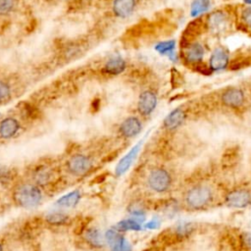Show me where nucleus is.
Wrapping results in <instances>:
<instances>
[{
	"mask_svg": "<svg viewBox=\"0 0 251 251\" xmlns=\"http://www.w3.org/2000/svg\"><path fill=\"white\" fill-rule=\"evenodd\" d=\"M8 176H9V171L7 170V168L0 166V180L7 179Z\"/></svg>",
	"mask_w": 251,
	"mask_h": 251,
	"instance_id": "30",
	"label": "nucleus"
},
{
	"mask_svg": "<svg viewBox=\"0 0 251 251\" xmlns=\"http://www.w3.org/2000/svg\"><path fill=\"white\" fill-rule=\"evenodd\" d=\"M118 227L123 230H140L141 225L136 219H127L118 223Z\"/></svg>",
	"mask_w": 251,
	"mask_h": 251,
	"instance_id": "22",
	"label": "nucleus"
},
{
	"mask_svg": "<svg viewBox=\"0 0 251 251\" xmlns=\"http://www.w3.org/2000/svg\"><path fill=\"white\" fill-rule=\"evenodd\" d=\"M206 24H207L208 27L215 29V30H220V29L224 28V26L226 25V17L223 12L217 11V12H214L209 15Z\"/></svg>",
	"mask_w": 251,
	"mask_h": 251,
	"instance_id": "18",
	"label": "nucleus"
},
{
	"mask_svg": "<svg viewBox=\"0 0 251 251\" xmlns=\"http://www.w3.org/2000/svg\"><path fill=\"white\" fill-rule=\"evenodd\" d=\"M80 197L81 196H80L79 191L74 190V191L69 192L68 194H65L62 197H60L56 201V204L59 206H62V207H67V208L74 207L78 203V201L80 200Z\"/></svg>",
	"mask_w": 251,
	"mask_h": 251,
	"instance_id": "20",
	"label": "nucleus"
},
{
	"mask_svg": "<svg viewBox=\"0 0 251 251\" xmlns=\"http://www.w3.org/2000/svg\"><path fill=\"white\" fill-rule=\"evenodd\" d=\"M105 239L111 251H131L129 242L115 229L107 230Z\"/></svg>",
	"mask_w": 251,
	"mask_h": 251,
	"instance_id": "6",
	"label": "nucleus"
},
{
	"mask_svg": "<svg viewBox=\"0 0 251 251\" xmlns=\"http://www.w3.org/2000/svg\"><path fill=\"white\" fill-rule=\"evenodd\" d=\"M241 19L248 26L251 27V7H248L242 11Z\"/></svg>",
	"mask_w": 251,
	"mask_h": 251,
	"instance_id": "28",
	"label": "nucleus"
},
{
	"mask_svg": "<svg viewBox=\"0 0 251 251\" xmlns=\"http://www.w3.org/2000/svg\"><path fill=\"white\" fill-rule=\"evenodd\" d=\"M13 198L18 205L25 208H31L39 204L42 199V194L37 185L23 183L15 188Z\"/></svg>",
	"mask_w": 251,
	"mask_h": 251,
	"instance_id": "1",
	"label": "nucleus"
},
{
	"mask_svg": "<svg viewBox=\"0 0 251 251\" xmlns=\"http://www.w3.org/2000/svg\"><path fill=\"white\" fill-rule=\"evenodd\" d=\"M69 217L61 212H53L47 215L46 217V221L53 226H61L64 225L68 222Z\"/></svg>",
	"mask_w": 251,
	"mask_h": 251,
	"instance_id": "21",
	"label": "nucleus"
},
{
	"mask_svg": "<svg viewBox=\"0 0 251 251\" xmlns=\"http://www.w3.org/2000/svg\"><path fill=\"white\" fill-rule=\"evenodd\" d=\"M85 240L91 246L95 248H100L104 246L106 239L99 229L92 227L85 232Z\"/></svg>",
	"mask_w": 251,
	"mask_h": 251,
	"instance_id": "19",
	"label": "nucleus"
},
{
	"mask_svg": "<svg viewBox=\"0 0 251 251\" xmlns=\"http://www.w3.org/2000/svg\"><path fill=\"white\" fill-rule=\"evenodd\" d=\"M136 6L135 0H114L113 13L118 18H126L133 12Z\"/></svg>",
	"mask_w": 251,
	"mask_h": 251,
	"instance_id": "12",
	"label": "nucleus"
},
{
	"mask_svg": "<svg viewBox=\"0 0 251 251\" xmlns=\"http://www.w3.org/2000/svg\"><path fill=\"white\" fill-rule=\"evenodd\" d=\"M251 203V194L247 190L238 189L226 195V204L233 208H244Z\"/></svg>",
	"mask_w": 251,
	"mask_h": 251,
	"instance_id": "8",
	"label": "nucleus"
},
{
	"mask_svg": "<svg viewBox=\"0 0 251 251\" xmlns=\"http://www.w3.org/2000/svg\"><path fill=\"white\" fill-rule=\"evenodd\" d=\"M244 101V94L238 88H229L222 94V102L230 108H238Z\"/></svg>",
	"mask_w": 251,
	"mask_h": 251,
	"instance_id": "11",
	"label": "nucleus"
},
{
	"mask_svg": "<svg viewBox=\"0 0 251 251\" xmlns=\"http://www.w3.org/2000/svg\"><path fill=\"white\" fill-rule=\"evenodd\" d=\"M20 129V124L18 120L12 117H7L0 122V137L9 139L18 132Z\"/></svg>",
	"mask_w": 251,
	"mask_h": 251,
	"instance_id": "13",
	"label": "nucleus"
},
{
	"mask_svg": "<svg viewBox=\"0 0 251 251\" xmlns=\"http://www.w3.org/2000/svg\"><path fill=\"white\" fill-rule=\"evenodd\" d=\"M160 221L158 219H152L151 221H149L144 226L146 228H150V229H155V228H158L160 226Z\"/></svg>",
	"mask_w": 251,
	"mask_h": 251,
	"instance_id": "29",
	"label": "nucleus"
},
{
	"mask_svg": "<svg viewBox=\"0 0 251 251\" xmlns=\"http://www.w3.org/2000/svg\"><path fill=\"white\" fill-rule=\"evenodd\" d=\"M142 129V125L138 118L127 117L125 119L119 126L120 133L126 138H132L136 136Z\"/></svg>",
	"mask_w": 251,
	"mask_h": 251,
	"instance_id": "7",
	"label": "nucleus"
},
{
	"mask_svg": "<svg viewBox=\"0 0 251 251\" xmlns=\"http://www.w3.org/2000/svg\"><path fill=\"white\" fill-rule=\"evenodd\" d=\"M210 6V0H194L191 5V15L197 16L206 12Z\"/></svg>",
	"mask_w": 251,
	"mask_h": 251,
	"instance_id": "23",
	"label": "nucleus"
},
{
	"mask_svg": "<svg viewBox=\"0 0 251 251\" xmlns=\"http://www.w3.org/2000/svg\"><path fill=\"white\" fill-rule=\"evenodd\" d=\"M142 144V140L139 141L137 144H135L118 163L117 167H116V175L117 176H122L124 175L131 166V164L133 163V161L135 160L140 147Z\"/></svg>",
	"mask_w": 251,
	"mask_h": 251,
	"instance_id": "9",
	"label": "nucleus"
},
{
	"mask_svg": "<svg viewBox=\"0 0 251 251\" xmlns=\"http://www.w3.org/2000/svg\"><path fill=\"white\" fill-rule=\"evenodd\" d=\"M185 120V114L181 109H175L164 120V126L168 129L178 127Z\"/></svg>",
	"mask_w": 251,
	"mask_h": 251,
	"instance_id": "16",
	"label": "nucleus"
},
{
	"mask_svg": "<svg viewBox=\"0 0 251 251\" xmlns=\"http://www.w3.org/2000/svg\"><path fill=\"white\" fill-rule=\"evenodd\" d=\"M228 64V53L226 49L216 48L210 57V69L212 71H221L226 69Z\"/></svg>",
	"mask_w": 251,
	"mask_h": 251,
	"instance_id": "10",
	"label": "nucleus"
},
{
	"mask_svg": "<svg viewBox=\"0 0 251 251\" xmlns=\"http://www.w3.org/2000/svg\"><path fill=\"white\" fill-rule=\"evenodd\" d=\"M204 55V49L201 44L197 42H192L185 47L184 58L187 62L198 64L201 62Z\"/></svg>",
	"mask_w": 251,
	"mask_h": 251,
	"instance_id": "14",
	"label": "nucleus"
},
{
	"mask_svg": "<svg viewBox=\"0 0 251 251\" xmlns=\"http://www.w3.org/2000/svg\"><path fill=\"white\" fill-rule=\"evenodd\" d=\"M92 166L91 160L82 154H75L72 156L67 162L68 171L75 176H81L86 174Z\"/></svg>",
	"mask_w": 251,
	"mask_h": 251,
	"instance_id": "4",
	"label": "nucleus"
},
{
	"mask_svg": "<svg viewBox=\"0 0 251 251\" xmlns=\"http://www.w3.org/2000/svg\"><path fill=\"white\" fill-rule=\"evenodd\" d=\"M157 96L151 90H145L140 93L137 101V110L141 116H149L156 108Z\"/></svg>",
	"mask_w": 251,
	"mask_h": 251,
	"instance_id": "5",
	"label": "nucleus"
},
{
	"mask_svg": "<svg viewBox=\"0 0 251 251\" xmlns=\"http://www.w3.org/2000/svg\"><path fill=\"white\" fill-rule=\"evenodd\" d=\"M247 4H251V0H244Z\"/></svg>",
	"mask_w": 251,
	"mask_h": 251,
	"instance_id": "31",
	"label": "nucleus"
},
{
	"mask_svg": "<svg viewBox=\"0 0 251 251\" xmlns=\"http://www.w3.org/2000/svg\"><path fill=\"white\" fill-rule=\"evenodd\" d=\"M0 251H3V248H2V246H1V244H0Z\"/></svg>",
	"mask_w": 251,
	"mask_h": 251,
	"instance_id": "32",
	"label": "nucleus"
},
{
	"mask_svg": "<svg viewBox=\"0 0 251 251\" xmlns=\"http://www.w3.org/2000/svg\"><path fill=\"white\" fill-rule=\"evenodd\" d=\"M14 0H0V15L10 13L14 8Z\"/></svg>",
	"mask_w": 251,
	"mask_h": 251,
	"instance_id": "27",
	"label": "nucleus"
},
{
	"mask_svg": "<svg viewBox=\"0 0 251 251\" xmlns=\"http://www.w3.org/2000/svg\"><path fill=\"white\" fill-rule=\"evenodd\" d=\"M34 176H35L34 177H35L36 182H38L40 184H44L49 180L50 173L46 169H40L34 174Z\"/></svg>",
	"mask_w": 251,
	"mask_h": 251,
	"instance_id": "26",
	"label": "nucleus"
},
{
	"mask_svg": "<svg viewBox=\"0 0 251 251\" xmlns=\"http://www.w3.org/2000/svg\"><path fill=\"white\" fill-rule=\"evenodd\" d=\"M172 182L170 174L164 169H155L148 176V184L154 191L164 192L168 190Z\"/></svg>",
	"mask_w": 251,
	"mask_h": 251,
	"instance_id": "3",
	"label": "nucleus"
},
{
	"mask_svg": "<svg viewBox=\"0 0 251 251\" xmlns=\"http://www.w3.org/2000/svg\"><path fill=\"white\" fill-rule=\"evenodd\" d=\"M202 20L203 19H198V20L190 23L189 25H187V27L183 33V37H182V40L185 43V45H184L185 47L190 44V41L195 36H197L198 34L201 33L202 27H204V23Z\"/></svg>",
	"mask_w": 251,
	"mask_h": 251,
	"instance_id": "17",
	"label": "nucleus"
},
{
	"mask_svg": "<svg viewBox=\"0 0 251 251\" xmlns=\"http://www.w3.org/2000/svg\"><path fill=\"white\" fill-rule=\"evenodd\" d=\"M126 69V62L121 56L111 57L105 64L103 71L111 75H117L123 73Z\"/></svg>",
	"mask_w": 251,
	"mask_h": 251,
	"instance_id": "15",
	"label": "nucleus"
},
{
	"mask_svg": "<svg viewBox=\"0 0 251 251\" xmlns=\"http://www.w3.org/2000/svg\"><path fill=\"white\" fill-rule=\"evenodd\" d=\"M11 98L10 85L4 80L0 79V104L6 103Z\"/></svg>",
	"mask_w": 251,
	"mask_h": 251,
	"instance_id": "24",
	"label": "nucleus"
},
{
	"mask_svg": "<svg viewBox=\"0 0 251 251\" xmlns=\"http://www.w3.org/2000/svg\"><path fill=\"white\" fill-rule=\"evenodd\" d=\"M156 50L161 54H173L174 48H175V42L174 41H165L160 42L156 45Z\"/></svg>",
	"mask_w": 251,
	"mask_h": 251,
	"instance_id": "25",
	"label": "nucleus"
},
{
	"mask_svg": "<svg viewBox=\"0 0 251 251\" xmlns=\"http://www.w3.org/2000/svg\"><path fill=\"white\" fill-rule=\"evenodd\" d=\"M213 198V194L210 188L198 185L190 190L185 195L186 204L192 209H201L207 206Z\"/></svg>",
	"mask_w": 251,
	"mask_h": 251,
	"instance_id": "2",
	"label": "nucleus"
}]
</instances>
